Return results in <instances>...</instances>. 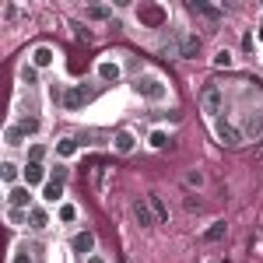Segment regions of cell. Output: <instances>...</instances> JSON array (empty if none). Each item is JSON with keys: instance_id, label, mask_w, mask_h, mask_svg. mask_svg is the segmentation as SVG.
<instances>
[{"instance_id": "6da1fadb", "label": "cell", "mask_w": 263, "mask_h": 263, "mask_svg": "<svg viewBox=\"0 0 263 263\" xmlns=\"http://www.w3.org/2000/svg\"><path fill=\"white\" fill-rule=\"evenodd\" d=\"M134 91H137V95H144V99H151V102L165 99L162 81H155V78H137V81H134Z\"/></svg>"}, {"instance_id": "7a4b0ae2", "label": "cell", "mask_w": 263, "mask_h": 263, "mask_svg": "<svg viewBox=\"0 0 263 263\" xmlns=\"http://www.w3.org/2000/svg\"><path fill=\"white\" fill-rule=\"evenodd\" d=\"M200 105H203L207 116H218V112H221V88H218V84H207L203 95H200Z\"/></svg>"}, {"instance_id": "3957f363", "label": "cell", "mask_w": 263, "mask_h": 263, "mask_svg": "<svg viewBox=\"0 0 263 263\" xmlns=\"http://www.w3.org/2000/svg\"><path fill=\"white\" fill-rule=\"evenodd\" d=\"M218 137H221V144H228V147H235V144H242V130L235 126L232 120H218Z\"/></svg>"}, {"instance_id": "277c9868", "label": "cell", "mask_w": 263, "mask_h": 263, "mask_svg": "<svg viewBox=\"0 0 263 263\" xmlns=\"http://www.w3.org/2000/svg\"><path fill=\"white\" fill-rule=\"evenodd\" d=\"M134 218H137L141 228H151V224H155V211H151V203L137 200V203H134Z\"/></svg>"}, {"instance_id": "5b68a950", "label": "cell", "mask_w": 263, "mask_h": 263, "mask_svg": "<svg viewBox=\"0 0 263 263\" xmlns=\"http://www.w3.org/2000/svg\"><path fill=\"white\" fill-rule=\"evenodd\" d=\"M84 102H88V91H84V88H67V91H63V105H67V109H81Z\"/></svg>"}, {"instance_id": "8992f818", "label": "cell", "mask_w": 263, "mask_h": 263, "mask_svg": "<svg viewBox=\"0 0 263 263\" xmlns=\"http://www.w3.org/2000/svg\"><path fill=\"white\" fill-rule=\"evenodd\" d=\"M28 200H32L28 186H14V190L7 193V203H11V207H18V211H25V207H28Z\"/></svg>"}, {"instance_id": "52a82bcc", "label": "cell", "mask_w": 263, "mask_h": 263, "mask_svg": "<svg viewBox=\"0 0 263 263\" xmlns=\"http://www.w3.org/2000/svg\"><path fill=\"white\" fill-rule=\"evenodd\" d=\"M200 53V39L197 35H179V57H197Z\"/></svg>"}, {"instance_id": "ba28073f", "label": "cell", "mask_w": 263, "mask_h": 263, "mask_svg": "<svg viewBox=\"0 0 263 263\" xmlns=\"http://www.w3.org/2000/svg\"><path fill=\"white\" fill-rule=\"evenodd\" d=\"M224 235H228V224H224V221H214L207 232H203V242H221Z\"/></svg>"}, {"instance_id": "9c48e42d", "label": "cell", "mask_w": 263, "mask_h": 263, "mask_svg": "<svg viewBox=\"0 0 263 263\" xmlns=\"http://www.w3.org/2000/svg\"><path fill=\"white\" fill-rule=\"evenodd\" d=\"M42 176H46V168H42L39 162H28V165H25V182H28V186L42 182Z\"/></svg>"}, {"instance_id": "30bf717a", "label": "cell", "mask_w": 263, "mask_h": 263, "mask_svg": "<svg viewBox=\"0 0 263 263\" xmlns=\"http://www.w3.org/2000/svg\"><path fill=\"white\" fill-rule=\"evenodd\" d=\"M147 203H151V211H155V221H168V207L162 203V197H158V193H151V197H147Z\"/></svg>"}, {"instance_id": "8fae6325", "label": "cell", "mask_w": 263, "mask_h": 263, "mask_svg": "<svg viewBox=\"0 0 263 263\" xmlns=\"http://www.w3.org/2000/svg\"><path fill=\"white\" fill-rule=\"evenodd\" d=\"M116 151H120V155H130V151H134V134H130V130H120V134H116Z\"/></svg>"}, {"instance_id": "7c38bea8", "label": "cell", "mask_w": 263, "mask_h": 263, "mask_svg": "<svg viewBox=\"0 0 263 263\" xmlns=\"http://www.w3.org/2000/svg\"><path fill=\"white\" fill-rule=\"evenodd\" d=\"M91 246H95V235H91V232H78V235H74V249H78V253H91Z\"/></svg>"}, {"instance_id": "4fadbf2b", "label": "cell", "mask_w": 263, "mask_h": 263, "mask_svg": "<svg viewBox=\"0 0 263 263\" xmlns=\"http://www.w3.org/2000/svg\"><path fill=\"white\" fill-rule=\"evenodd\" d=\"M190 7H193V11H200L203 18H211V21H218V18H221V11H218V7H211V4H200V0H193Z\"/></svg>"}, {"instance_id": "5bb4252c", "label": "cell", "mask_w": 263, "mask_h": 263, "mask_svg": "<svg viewBox=\"0 0 263 263\" xmlns=\"http://www.w3.org/2000/svg\"><path fill=\"white\" fill-rule=\"evenodd\" d=\"M99 78L102 81H116V78H120V67H116V63H99Z\"/></svg>"}, {"instance_id": "9a60e30c", "label": "cell", "mask_w": 263, "mask_h": 263, "mask_svg": "<svg viewBox=\"0 0 263 263\" xmlns=\"http://www.w3.org/2000/svg\"><path fill=\"white\" fill-rule=\"evenodd\" d=\"M141 21H147V25H162L165 14L158 11V7H141Z\"/></svg>"}, {"instance_id": "2e32d148", "label": "cell", "mask_w": 263, "mask_h": 263, "mask_svg": "<svg viewBox=\"0 0 263 263\" xmlns=\"http://www.w3.org/2000/svg\"><path fill=\"white\" fill-rule=\"evenodd\" d=\"M28 221H32V228H46L49 218H46V211H42V207H32V211H28Z\"/></svg>"}, {"instance_id": "e0dca14e", "label": "cell", "mask_w": 263, "mask_h": 263, "mask_svg": "<svg viewBox=\"0 0 263 263\" xmlns=\"http://www.w3.org/2000/svg\"><path fill=\"white\" fill-rule=\"evenodd\" d=\"M32 60H35V67H49V63H53V53H49V49H46V46H39V49H35V57H32Z\"/></svg>"}, {"instance_id": "ac0fdd59", "label": "cell", "mask_w": 263, "mask_h": 263, "mask_svg": "<svg viewBox=\"0 0 263 263\" xmlns=\"http://www.w3.org/2000/svg\"><path fill=\"white\" fill-rule=\"evenodd\" d=\"M63 197V190H60V182H49L46 186V193H42V200H49V203H57Z\"/></svg>"}, {"instance_id": "d6986e66", "label": "cell", "mask_w": 263, "mask_h": 263, "mask_svg": "<svg viewBox=\"0 0 263 263\" xmlns=\"http://www.w3.org/2000/svg\"><path fill=\"white\" fill-rule=\"evenodd\" d=\"M0 176H4V182H14V179H18V165L4 162V165H0Z\"/></svg>"}, {"instance_id": "ffe728a7", "label": "cell", "mask_w": 263, "mask_h": 263, "mask_svg": "<svg viewBox=\"0 0 263 263\" xmlns=\"http://www.w3.org/2000/svg\"><path fill=\"white\" fill-rule=\"evenodd\" d=\"M21 81H25V84H35V81H39V70L25 63V67H21Z\"/></svg>"}, {"instance_id": "44dd1931", "label": "cell", "mask_w": 263, "mask_h": 263, "mask_svg": "<svg viewBox=\"0 0 263 263\" xmlns=\"http://www.w3.org/2000/svg\"><path fill=\"white\" fill-rule=\"evenodd\" d=\"M57 151H60L63 158H70V155L78 151V141H60V144H57Z\"/></svg>"}, {"instance_id": "7402d4cb", "label": "cell", "mask_w": 263, "mask_h": 263, "mask_svg": "<svg viewBox=\"0 0 263 263\" xmlns=\"http://www.w3.org/2000/svg\"><path fill=\"white\" fill-rule=\"evenodd\" d=\"M88 18H95V21L109 18V7H88Z\"/></svg>"}, {"instance_id": "603a6c76", "label": "cell", "mask_w": 263, "mask_h": 263, "mask_svg": "<svg viewBox=\"0 0 263 263\" xmlns=\"http://www.w3.org/2000/svg\"><path fill=\"white\" fill-rule=\"evenodd\" d=\"M21 137H25L21 126H11V130H7V144H21Z\"/></svg>"}, {"instance_id": "cb8c5ba5", "label": "cell", "mask_w": 263, "mask_h": 263, "mask_svg": "<svg viewBox=\"0 0 263 263\" xmlns=\"http://www.w3.org/2000/svg\"><path fill=\"white\" fill-rule=\"evenodd\" d=\"M60 218H63V221H74V218H78V211H74L70 203H63V207H60Z\"/></svg>"}, {"instance_id": "d4e9b609", "label": "cell", "mask_w": 263, "mask_h": 263, "mask_svg": "<svg viewBox=\"0 0 263 263\" xmlns=\"http://www.w3.org/2000/svg\"><path fill=\"white\" fill-rule=\"evenodd\" d=\"M39 130V120H21V134H35Z\"/></svg>"}, {"instance_id": "484cf974", "label": "cell", "mask_w": 263, "mask_h": 263, "mask_svg": "<svg viewBox=\"0 0 263 263\" xmlns=\"http://www.w3.org/2000/svg\"><path fill=\"white\" fill-rule=\"evenodd\" d=\"M7 218H11V224H21L28 214H25V211H18V207H11V214H7Z\"/></svg>"}, {"instance_id": "4316f807", "label": "cell", "mask_w": 263, "mask_h": 263, "mask_svg": "<svg viewBox=\"0 0 263 263\" xmlns=\"http://www.w3.org/2000/svg\"><path fill=\"white\" fill-rule=\"evenodd\" d=\"M14 263H35V260L28 256V249H18V253H14Z\"/></svg>"}, {"instance_id": "83f0119b", "label": "cell", "mask_w": 263, "mask_h": 263, "mask_svg": "<svg viewBox=\"0 0 263 263\" xmlns=\"http://www.w3.org/2000/svg\"><path fill=\"white\" fill-rule=\"evenodd\" d=\"M151 144H155V147H165L168 137H165V134H151Z\"/></svg>"}, {"instance_id": "f1b7e54d", "label": "cell", "mask_w": 263, "mask_h": 263, "mask_svg": "<svg viewBox=\"0 0 263 263\" xmlns=\"http://www.w3.org/2000/svg\"><path fill=\"white\" fill-rule=\"evenodd\" d=\"M74 35H78V39H84V42L91 39V32H88V28H81V25H74Z\"/></svg>"}, {"instance_id": "f546056e", "label": "cell", "mask_w": 263, "mask_h": 263, "mask_svg": "<svg viewBox=\"0 0 263 263\" xmlns=\"http://www.w3.org/2000/svg\"><path fill=\"white\" fill-rule=\"evenodd\" d=\"M42 155H46V151H42L39 144H35V147H32V151H28V158H32V162H42Z\"/></svg>"}, {"instance_id": "4dcf8cb0", "label": "cell", "mask_w": 263, "mask_h": 263, "mask_svg": "<svg viewBox=\"0 0 263 263\" xmlns=\"http://www.w3.org/2000/svg\"><path fill=\"white\" fill-rule=\"evenodd\" d=\"M186 182H190V186H200L203 176H200V172H190V176H186Z\"/></svg>"}, {"instance_id": "1f68e13d", "label": "cell", "mask_w": 263, "mask_h": 263, "mask_svg": "<svg viewBox=\"0 0 263 263\" xmlns=\"http://www.w3.org/2000/svg\"><path fill=\"white\" fill-rule=\"evenodd\" d=\"M214 63H218V67H228V63H232V57H228V53H218V57H214Z\"/></svg>"}, {"instance_id": "d6a6232c", "label": "cell", "mask_w": 263, "mask_h": 263, "mask_svg": "<svg viewBox=\"0 0 263 263\" xmlns=\"http://www.w3.org/2000/svg\"><path fill=\"white\" fill-rule=\"evenodd\" d=\"M203 203L200 200H193V197H186V211H200Z\"/></svg>"}, {"instance_id": "836d02e7", "label": "cell", "mask_w": 263, "mask_h": 263, "mask_svg": "<svg viewBox=\"0 0 263 263\" xmlns=\"http://www.w3.org/2000/svg\"><path fill=\"white\" fill-rule=\"evenodd\" d=\"M67 179V168H53V182H63Z\"/></svg>"}, {"instance_id": "e575fe53", "label": "cell", "mask_w": 263, "mask_h": 263, "mask_svg": "<svg viewBox=\"0 0 263 263\" xmlns=\"http://www.w3.org/2000/svg\"><path fill=\"white\" fill-rule=\"evenodd\" d=\"M88 263H105V260H102V256H88Z\"/></svg>"}]
</instances>
